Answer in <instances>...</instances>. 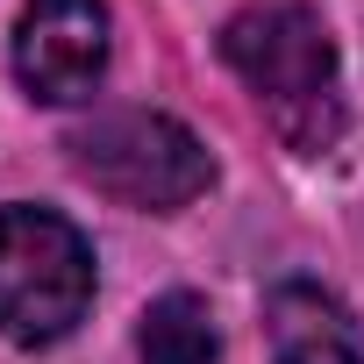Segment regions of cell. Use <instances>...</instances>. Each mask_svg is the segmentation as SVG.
<instances>
[{
  "mask_svg": "<svg viewBox=\"0 0 364 364\" xmlns=\"http://www.w3.org/2000/svg\"><path fill=\"white\" fill-rule=\"evenodd\" d=\"M222 58L257 93V107L272 114V129L293 150H328L336 143V129H343L336 43H328V29L307 0H257V8H243L222 29Z\"/></svg>",
  "mask_w": 364,
  "mask_h": 364,
  "instance_id": "6da1fadb",
  "label": "cell"
},
{
  "mask_svg": "<svg viewBox=\"0 0 364 364\" xmlns=\"http://www.w3.org/2000/svg\"><path fill=\"white\" fill-rule=\"evenodd\" d=\"M93 300V250L50 208H0V336L58 343Z\"/></svg>",
  "mask_w": 364,
  "mask_h": 364,
  "instance_id": "7a4b0ae2",
  "label": "cell"
},
{
  "mask_svg": "<svg viewBox=\"0 0 364 364\" xmlns=\"http://www.w3.org/2000/svg\"><path fill=\"white\" fill-rule=\"evenodd\" d=\"M72 150H79V171L107 200L143 208V215H171V208L200 200L208 178H215V157L200 150V136L171 114H150V107L93 122Z\"/></svg>",
  "mask_w": 364,
  "mask_h": 364,
  "instance_id": "3957f363",
  "label": "cell"
},
{
  "mask_svg": "<svg viewBox=\"0 0 364 364\" xmlns=\"http://www.w3.org/2000/svg\"><path fill=\"white\" fill-rule=\"evenodd\" d=\"M107 65V8L100 0H29L15 22V79L50 100L72 107L100 86Z\"/></svg>",
  "mask_w": 364,
  "mask_h": 364,
  "instance_id": "277c9868",
  "label": "cell"
},
{
  "mask_svg": "<svg viewBox=\"0 0 364 364\" xmlns=\"http://www.w3.org/2000/svg\"><path fill=\"white\" fill-rule=\"evenodd\" d=\"M264 343H272V364H364V336L350 307L307 279H286L264 293Z\"/></svg>",
  "mask_w": 364,
  "mask_h": 364,
  "instance_id": "5b68a950",
  "label": "cell"
},
{
  "mask_svg": "<svg viewBox=\"0 0 364 364\" xmlns=\"http://www.w3.org/2000/svg\"><path fill=\"white\" fill-rule=\"evenodd\" d=\"M136 350L143 364H215L222 336H215V314L200 293H164L143 307V328H136Z\"/></svg>",
  "mask_w": 364,
  "mask_h": 364,
  "instance_id": "8992f818",
  "label": "cell"
}]
</instances>
